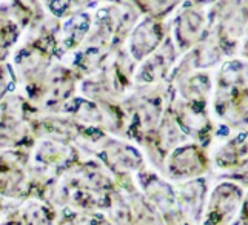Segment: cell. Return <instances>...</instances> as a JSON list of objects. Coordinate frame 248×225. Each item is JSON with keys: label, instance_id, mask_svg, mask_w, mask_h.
<instances>
[]
</instances>
